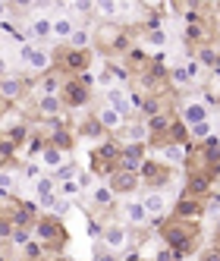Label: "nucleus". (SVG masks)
I'll return each instance as SVG.
<instances>
[{
  "label": "nucleus",
  "mask_w": 220,
  "mask_h": 261,
  "mask_svg": "<svg viewBox=\"0 0 220 261\" xmlns=\"http://www.w3.org/2000/svg\"><path fill=\"white\" fill-rule=\"evenodd\" d=\"M104 95H107V101H104V104H110V107H114L117 114H123V117L142 107V104H139V98H135V95H129V91L120 88V85H117V88H110V91H104Z\"/></svg>",
  "instance_id": "nucleus-1"
},
{
  "label": "nucleus",
  "mask_w": 220,
  "mask_h": 261,
  "mask_svg": "<svg viewBox=\"0 0 220 261\" xmlns=\"http://www.w3.org/2000/svg\"><path fill=\"white\" fill-rule=\"evenodd\" d=\"M22 63L32 72H47L50 69V50L47 47H38V44H25L22 47Z\"/></svg>",
  "instance_id": "nucleus-2"
},
{
  "label": "nucleus",
  "mask_w": 220,
  "mask_h": 261,
  "mask_svg": "<svg viewBox=\"0 0 220 261\" xmlns=\"http://www.w3.org/2000/svg\"><path fill=\"white\" fill-rule=\"evenodd\" d=\"M104 246H107V252H123L129 246V233H126L123 223H107L104 227Z\"/></svg>",
  "instance_id": "nucleus-3"
},
{
  "label": "nucleus",
  "mask_w": 220,
  "mask_h": 261,
  "mask_svg": "<svg viewBox=\"0 0 220 261\" xmlns=\"http://www.w3.org/2000/svg\"><path fill=\"white\" fill-rule=\"evenodd\" d=\"M182 123L186 126H195V123H205L208 120V101H201V98H195V101H189L186 107H182Z\"/></svg>",
  "instance_id": "nucleus-4"
},
{
  "label": "nucleus",
  "mask_w": 220,
  "mask_h": 261,
  "mask_svg": "<svg viewBox=\"0 0 220 261\" xmlns=\"http://www.w3.org/2000/svg\"><path fill=\"white\" fill-rule=\"evenodd\" d=\"M38 164L44 167V170H63V164H66V151L63 148H57V145H50V148H44V151L38 154Z\"/></svg>",
  "instance_id": "nucleus-5"
},
{
  "label": "nucleus",
  "mask_w": 220,
  "mask_h": 261,
  "mask_svg": "<svg viewBox=\"0 0 220 261\" xmlns=\"http://www.w3.org/2000/svg\"><path fill=\"white\" fill-rule=\"evenodd\" d=\"M76 29H79V25L72 22V16L60 13V16H53V32H50V38H53V41H69Z\"/></svg>",
  "instance_id": "nucleus-6"
},
{
  "label": "nucleus",
  "mask_w": 220,
  "mask_h": 261,
  "mask_svg": "<svg viewBox=\"0 0 220 261\" xmlns=\"http://www.w3.org/2000/svg\"><path fill=\"white\" fill-rule=\"evenodd\" d=\"M50 32H53V16L35 13L32 22H29V35H32V38H50Z\"/></svg>",
  "instance_id": "nucleus-7"
},
{
  "label": "nucleus",
  "mask_w": 220,
  "mask_h": 261,
  "mask_svg": "<svg viewBox=\"0 0 220 261\" xmlns=\"http://www.w3.org/2000/svg\"><path fill=\"white\" fill-rule=\"evenodd\" d=\"M123 217L129 220L132 227H142L145 220H151L148 211H145V204H142V198H129V201H126V204H123Z\"/></svg>",
  "instance_id": "nucleus-8"
},
{
  "label": "nucleus",
  "mask_w": 220,
  "mask_h": 261,
  "mask_svg": "<svg viewBox=\"0 0 220 261\" xmlns=\"http://www.w3.org/2000/svg\"><path fill=\"white\" fill-rule=\"evenodd\" d=\"M142 204H145V211H148V217L154 220V217H160L163 211H167V195H163L160 189H151L148 195L142 198Z\"/></svg>",
  "instance_id": "nucleus-9"
},
{
  "label": "nucleus",
  "mask_w": 220,
  "mask_h": 261,
  "mask_svg": "<svg viewBox=\"0 0 220 261\" xmlns=\"http://www.w3.org/2000/svg\"><path fill=\"white\" fill-rule=\"evenodd\" d=\"M98 126L101 129H110V133H117V129H123V114H117L110 104H101L98 107Z\"/></svg>",
  "instance_id": "nucleus-10"
},
{
  "label": "nucleus",
  "mask_w": 220,
  "mask_h": 261,
  "mask_svg": "<svg viewBox=\"0 0 220 261\" xmlns=\"http://www.w3.org/2000/svg\"><path fill=\"white\" fill-rule=\"evenodd\" d=\"M160 158L167 161V164H173V167H179L182 161H186V145H182V142H170V145H163V148H160Z\"/></svg>",
  "instance_id": "nucleus-11"
},
{
  "label": "nucleus",
  "mask_w": 220,
  "mask_h": 261,
  "mask_svg": "<svg viewBox=\"0 0 220 261\" xmlns=\"http://www.w3.org/2000/svg\"><path fill=\"white\" fill-rule=\"evenodd\" d=\"M91 204H95V208H110V204H114V189L98 182L95 189H91Z\"/></svg>",
  "instance_id": "nucleus-12"
},
{
  "label": "nucleus",
  "mask_w": 220,
  "mask_h": 261,
  "mask_svg": "<svg viewBox=\"0 0 220 261\" xmlns=\"http://www.w3.org/2000/svg\"><path fill=\"white\" fill-rule=\"evenodd\" d=\"M142 161H145L142 148H139V145H126V151H123V167H126V170L135 173L139 167H142Z\"/></svg>",
  "instance_id": "nucleus-13"
},
{
  "label": "nucleus",
  "mask_w": 220,
  "mask_h": 261,
  "mask_svg": "<svg viewBox=\"0 0 220 261\" xmlns=\"http://www.w3.org/2000/svg\"><path fill=\"white\" fill-rule=\"evenodd\" d=\"M69 44H72V50H82V54H85V50L91 47V32H88L85 25H79L76 32H72V38H69Z\"/></svg>",
  "instance_id": "nucleus-14"
},
{
  "label": "nucleus",
  "mask_w": 220,
  "mask_h": 261,
  "mask_svg": "<svg viewBox=\"0 0 220 261\" xmlns=\"http://www.w3.org/2000/svg\"><path fill=\"white\" fill-rule=\"evenodd\" d=\"M35 192H38V198L57 195V179H53V176H38V179H35Z\"/></svg>",
  "instance_id": "nucleus-15"
},
{
  "label": "nucleus",
  "mask_w": 220,
  "mask_h": 261,
  "mask_svg": "<svg viewBox=\"0 0 220 261\" xmlns=\"http://www.w3.org/2000/svg\"><path fill=\"white\" fill-rule=\"evenodd\" d=\"M189 136H192V139H198V142H211V136H214V123H211V120H205V123L189 126Z\"/></svg>",
  "instance_id": "nucleus-16"
},
{
  "label": "nucleus",
  "mask_w": 220,
  "mask_h": 261,
  "mask_svg": "<svg viewBox=\"0 0 220 261\" xmlns=\"http://www.w3.org/2000/svg\"><path fill=\"white\" fill-rule=\"evenodd\" d=\"M148 136H151L148 126H129V133H126V145H142Z\"/></svg>",
  "instance_id": "nucleus-17"
},
{
  "label": "nucleus",
  "mask_w": 220,
  "mask_h": 261,
  "mask_svg": "<svg viewBox=\"0 0 220 261\" xmlns=\"http://www.w3.org/2000/svg\"><path fill=\"white\" fill-rule=\"evenodd\" d=\"M38 110H41V114H57V110H60V98L57 95H41V101H38Z\"/></svg>",
  "instance_id": "nucleus-18"
},
{
  "label": "nucleus",
  "mask_w": 220,
  "mask_h": 261,
  "mask_svg": "<svg viewBox=\"0 0 220 261\" xmlns=\"http://www.w3.org/2000/svg\"><path fill=\"white\" fill-rule=\"evenodd\" d=\"M135 182H139V179H135L132 173H120V176H114L110 189H129V192H132V189H135Z\"/></svg>",
  "instance_id": "nucleus-19"
},
{
  "label": "nucleus",
  "mask_w": 220,
  "mask_h": 261,
  "mask_svg": "<svg viewBox=\"0 0 220 261\" xmlns=\"http://www.w3.org/2000/svg\"><path fill=\"white\" fill-rule=\"evenodd\" d=\"M95 10H98L101 16H107V19H114V16L120 13V4H114V0H98Z\"/></svg>",
  "instance_id": "nucleus-20"
},
{
  "label": "nucleus",
  "mask_w": 220,
  "mask_h": 261,
  "mask_svg": "<svg viewBox=\"0 0 220 261\" xmlns=\"http://www.w3.org/2000/svg\"><path fill=\"white\" fill-rule=\"evenodd\" d=\"M66 98H69V104H72V107L85 104V88H79V85H66Z\"/></svg>",
  "instance_id": "nucleus-21"
},
{
  "label": "nucleus",
  "mask_w": 220,
  "mask_h": 261,
  "mask_svg": "<svg viewBox=\"0 0 220 261\" xmlns=\"http://www.w3.org/2000/svg\"><path fill=\"white\" fill-rule=\"evenodd\" d=\"M79 192H82V182H79V179H66V182H60V195L76 198Z\"/></svg>",
  "instance_id": "nucleus-22"
},
{
  "label": "nucleus",
  "mask_w": 220,
  "mask_h": 261,
  "mask_svg": "<svg viewBox=\"0 0 220 261\" xmlns=\"http://www.w3.org/2000/svg\"><path fill=\"white\" fill-rule=\"evenodd\" d=\"M173 85H179V88H189V85H192V76H189L186 66H176V69H173Z\"/></svg>",
  "instance_id": "nucleus-23"
},
{
  "label": "nucleus",
  "mask_w": 220,
  "mask_h": 261,
  "mask_svg": "<svg viewBox=\"0 0 220 261\" xmlns=\"http://www.w3.org/2000/svg\"><path fill=\"white\" fill-rule=\"evenodd\" d=\"M217 60H220L217 47H205V50L198 54V63H205V66H217Z\"/></svg>",
  "instance_id": "nucleus-24"
},
{
  "label": "nucleus",
  "mask_w": 220,
  "mask_h": 261,
  "mask_svg": "<svg viewBox=\"0 0 220 261\" xmlns=\"http://www.w3.org/2000/svg\"><path fill=\"white\" fill-rule=\"evenodd\" d=\"M148 44H151V47H163V44H167V32L154 25V29L148 32Z\"/></svg>",
  "instance_id": "nucleus-25"
},
{
  "label": "nucleus",
  "mask_w": 220,
  "mask_h": 261,
  "mask_svg": "<svg viewBox=\"0 0 220 261\" xmlns=\"http://www.w3.org/2000/svg\"><path fill=\"white\" fill-rule=\"evenodd\" d=\"M0 95H4V98H16V95H19V82H16V79H4V82H0Z\"/></svg>",
  "instance_id": "nucleus-26"
},
{
  "label": "nucleus",
  "mask_w": 220,
  "mask_h": 261,
  "mask_svg": "<svg viewBox=\"0 0 220 261\" xmlns=\"http://www.w3.org/2000/svg\"><path fill=\"white\" fill-rule=\"evenodd\" d=\"M13 182H16V176L10 170H0V195H10L13 192Z\"/></svg>",
  "instance_id": "nucleus-27"
},
{
  "label": "nucleus",
  "mask_w": 220,
  "mask_h": 261,
  "mask_svg": "<svg viewBox=\"0 0 220 261\" xmlns=\"http://www.w3.org/2000/svg\"><path fill=\"white\" fill-rule=\"evenodd\" d=\"M167 126H170V120L163 117V114H157V117H151V120H148V133H163Z\"/></svg>",
  "instance_id": "nucleus-28"
},
{
  "label": "nucleus",
  "mask_w": 220,
  "mask_h": 261,
  "mask_svg": "<svg viewBox=\"0 0 220 261\" xmlns=\"http://www.w3.org/2000/svg\"><path fill=\"white\" fill-rule=\"evenodd\" d=\"M35 236L38 239H53L57 236V227H53V223H38V227H35Z\"/></svg>",
  "instance_id": "nucleus-29"
},
{
  "label": "nucleus",
  "mask_w": 220,
  "mask_h": 261,
  "mask_svg": "<svg viewBox=\"0 0 220 261\" xmlns=\"http://www.w3.org/2000/svg\"><path fill=\"white\" fill-rule=\"evenodd\" d=\"M22 255H25V258H32V261H35V258H41V246H38V242H32V239H29L25 246H22Z\"/></svg>",
  "instance_id": "nucleus-30"
},
{
  "label": "nucleus",
  "mask_w": 220,
  "mask_h": 261,
  "mask_svg": "<svg viewBox=\"0 0 220 261\" xmlns=\"http://www.w3.org/2000/svg\"><path fill=\"white\" fill-rule=\"evenodd\" d=\"M198 211H201V208H198L195 201H182V204H179V214H182V217H192V214H198Z\"/></svg>",
  "instance_id": "nucleus-31"
},
{
  "label": "nucleus",
  "mask_w": 220,
  "mask_h": 261,
  "mask_svg": "<svg viewBox=\"0 0 220 261\" xmlns=\"http://www.w3.org/2000/svg\"><path fill=\"white\" fill-rule=\"evenodd\" d=\"M91 7H95V4H88V0H72V4H69L72 13H88Z\"/></svg>",
  "instance_id": "nucleus-32"
},
{
  "label": "nucleus",
  "mask_w": 220,
  "mask_h": 261,
  "mask_svg": "<svg viewBox=\"0 0 220 261\" xmlns=\"http://www.w3.org/2000/svg\"><path fill=\"white\" fill-rule=\"evenodd\" d=\"M13 242H16V246H25V242H29V230H25V227H19V230L13 233Z\"/></svg>",
  "instance_id": "nucleus-33"
},
{
  "label": "nucleus",
  "mask_w": 220,
  "mask_h": 261,
  "mask_svg": "<svg viewBox=\"0 0 220 261\" xmlns=\"http://www.w3.org/2000/svg\"><path fill=\"white\" fill-rule=\"evenodd\" d=\"M192 192H208V179L195 176V179H192Z\"/></svg>",
  "instance_id": "nucleus-34"
},
{
  "label": "nucleus",
  "mask_w": 220,
  "mask_h": 261,
  "mask_svg": "<svg viewBox=\"0 0 220 261\" xmlns=\"http://www.w3.org/2000/svg\"><path fill=\"white\" fill-rule=\"evenodd\" d=\"M173 258H176L173 249H160V252H157V261H173Z\"/></svg>",
  "instance_id": "nucleus-35"
},
{
  "label": "nucleus",
  "mask_w": 220,
  "mask_h": 261,
  "mask_svg": "<svg viewBox=\"0 0 220 261\" xmlns=\"http://www.w3.org/2000/svg\"><path fill=\"white\" fill-rule=\"evenodd\" d=\"M101 154H104V158H114L117 148H114V145H101Z\"/></svg>",
  "instance_id": "nucleus-36"
},
{
  "label": "nucleus",
  "mask_w": 220,
  "mask_h": 261,
  "mask_svg": "<svg viewBox=\"0 0 220 261\" xmlns=\"http://www.w3.org/2000/svg\"><path fill=\"white\" fill-rule=\"evenodd\" d=\"M186 69H189V76H192V79H195V76H198V69H201V66H198V63H195V60H189V66H186Z\"/></svg>",
  "instance_id": "nucleus-37"
},
{
  "label": "nucleus",
  "mask_w": 220,
  "mask_h": 261,
  "mask_svg": "<svg viewBox=\"0 0 220 261\" xmlns=\"http://www.w3.org/2000/svg\"><path fill=\"white\" fill-rule=\"evenodd\" d=\"M0 236H4V239L13 236V227H10V223H0Z\"/></svg>",
  "instance_id": "nucleus-38"
},
{
  "label": "nucleus",
  "mask_w": 220,
  "mask_h": 261,
  "mask_svg": "<svg viewBox=\"0 0 220 261\" xmlns=\"http://www.w3.org/2000/svg\"><path fill=\"white\" fill-rule=\"evenodd\" d=\"M95 261H117V258H114V252H101Z\"/></svg>",
  "instance_id": "nucleus-39"
},
{
  "label": "nucleus",
  "mask_w": 220,
  "mask_h": 261,
  "mask_svg": "<svg viewBox=\"0 0 220 261\" xmlns=\"http://www.w3.org/2000/svg\"><path fill=\"white\" fill-rule=\"evenodd\" d=\"M7 16H10V7H7V4H0V19H7Z\"/></svg>",
  "instance_id": "nucleus-40"
},
{
  "label": "nucleus",
  "mask_w": 220,
  "mask_h": 261,
  "mask_svg": "<svg viewBox=\"0 0 220 261\" xmlns=\"http://www.w3.org/2000/svg\"><path fill=\"white\" fill-rule=\"evenodd\" d=\"M211 123H214V133H220V114H217V117H214Z\"/></svg>",
  "instance_id": "nucleus-41"
},
{
  "label": "nucleus",
  "mask_w": 220,
  "mask_h": 261,
  "mask_svg": "<svg viewBox=\"0 0 220 261\" xmlns=\"http://www.w3.org/2000/svg\"><path fill=\"white\" fill-rule=\"evenodd\" d=\"M0 261H7V258H4V255H0Z\"/></svg>",
  "instance_id": "nucleus-42"
}]
</instances>
